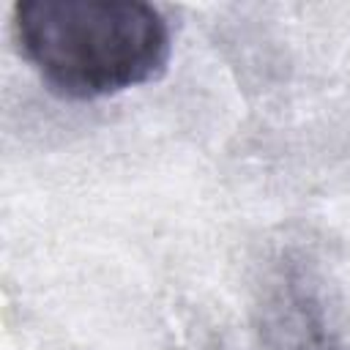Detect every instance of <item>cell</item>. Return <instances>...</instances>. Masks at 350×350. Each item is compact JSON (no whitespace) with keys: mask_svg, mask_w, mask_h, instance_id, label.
Instances as JSON below:
<instances>
[{"mask_svg":"<svg viewBox=\"0 0 350 350\" xmlns=\"http://www.w3.org/2000/svg\"><path fill=\"white\" fill-rule=\"evenodd\" d=\"M14 38L41 79L68 98H101L156 79L170 60V25L139 0H25Z\"/></svg>","mask_w":350,"mask_h":350,"instance_id":"6da1fadb","label":"cell"}]
</instances>
